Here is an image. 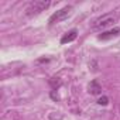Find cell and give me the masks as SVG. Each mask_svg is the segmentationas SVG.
Listing matches in <instances>:
<instances>
[{
	"label": "cell",
	"instance_id": "cell-1",
	"mask_svg": "<svg viewBox=\"0 0 120 120\" xmlns=\"http://www.w3.org/2000/svg\"><path fill=\"white\" fill-rule=\"evenodd\" d=\"M49 6H51V2H45V0H35V2H31V3L28 4V7L26 9V14H27L28 17L37 16V14H40L41 11L47 10Z\"/></svg>",
	"mask_w": 120,
	"mask_h": 120
},
{
	"label": "cell",
	"instance_id": "cell-2",
	"mask_svg": "<svg viewBox=\"0 0 120 120\" xmlns=\"http://www.w3.org/2000/svg\"><path fill=\"white\" fill-rule=\"evenodd\" d=\"M117 19H119V16H117L116 13H109V14H105V16H102V17L96 19V20L93 21L92 27H93L95 30L106 28V27H109L110 24L116 23V21H117Z\"/></svg>",
	"mask_w": 120,
	"mask_h": 120
},
{
	"label": "cell",
	"instance_id": "cell-3",
	"mask_svg": "<svg viewBox=\"0 0 120 120\" xmlns=\"http://www.w3.org/2000/svg\"><path fill=\"white\" fill-rule=\"evenodd\" d=\"M71 13H72V6H65L64 9L55 11V13L49 17V24L52 26V24H55V23H59V21L68 19V17L71 16Z\"/></svg>",
	"mask_w": 120,
	"mask_h": 120
},
{
	"label": "cell",
	"instance_id": "cell-4",
	"mask_svg": "<svg viewBox=\"0 0 120 120\" xmlns=\"http://www.w3.org/2000/svg\"><path fill=\"white\" fill-rule=\"evenodd\" d=\"M117 35H120V27H116V28H112V30H109V31L102 33V34L99 35V40H109V38L117 37Z\"/></svg>",
	"mask_w": 120,
	"mask_h": 120
},
{
	"label": "cell",
	"instance_id": "cell-5",
	"mask_svg": "<svg viewBox=\"0 0 120 120\" xmlns=\"http://www.w3.org/2000/svg\"><path fill=\"white\" fill-rule=\"evenodd\" d=\"M76 35H78V31L74 28V30H71V31H68L62 38H61V44H67V42H71V41H74L75 38H76Z\"/></svg>",
	"mask_w": 120,
	"mask_h": 120
},
{
	"label": "cell",
	"instance_id": "cell-6",
	"mask_svg": "<svg viewBox=\"0 0 120 120\" xmlns=\"http://www.w3.org/2000/svg\"><path fill=\"white\" fill-rule=\"evenodd\" d=\"M100 90H102L100 85H99L96 81H92L90 85H89V92H90L92 95H98V93H100Z\"/></svg>",
	"mask_w": 120,
	"mask_h": 120
},
{
	"label": "cell",
	"instance_id": "cell-7",
	"mask_svg": "<svg viewBox=\"0 0 120 120\" xmlns=\"http://www.w3.org/2000/svg\"><path fill=\"white\" fill-rule=\"evenodd\" d=\"M98 103H99V105H103V106H105V105H107V98H106V96L100 98V99L98 100Z\"/></svg>",
	"mask_w": 120,
	"mask_h": 120
}]
</instances>
